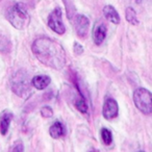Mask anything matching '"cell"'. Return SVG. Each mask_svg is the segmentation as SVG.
<instances>
[{
  "label": "cell",
  "mask_w": 152,
  "mask_h": 152,
  "mask_svg": "<svg viewBox=\"0 0 152 152\" xmlns=\"http://www.w3.org/2000/svg\"><path fill=\"white\" fill-rule=\"evenodd\" d=\"M0 1H2V0H0Z\"/></svg>",
  "instance_id": "cell-20"
},
{
  "label": "cell",
  "mask_w": 152,
  "mask_h": 152,
  "mask_svg": "<svg viewBox=\"0 0 152 152\" xmlns=\"http://www.w3.org/2000/svg\"><path fill=\"white\" fill-rule=\"evenodd\" d=\"M133 102L137 108L144 115L152 113V95L150 91L144 88H139L133 93Z\"/></svg>",
  "instance_id": "cell-4"
},
{
  "label": "cell",
  "mask_w": 152,
  "mask_h": 152,
  "mask_svg": "<svg viewBox=\"0 0 152 152\" xmlns=\"http://www.w3.org/2000/svg\"><path fill=\"white\" fill-rule=\"evenodd\" d=\"M137 2H141V0H137Z\"/></svg>",
  "instance_id": "cell-19"
},
{
  "label": "cell",
  "mask_w": 152,
  "mask_h": 152,
  "mask_svg": "<svg viewBox=\"0 0 152 152\" xmlns=\"http://www.w3.org/2000/svg\"><path fill=\"white\" fill-rule=\"evenodd\" d=\"M74 52H75V54H77V55H80L81 53L83 52V46H81L79 43H77V42L74 43Z\"/></svg>",
  "instance_id": "cell-18"
},
{
  "label": "cell",
  "mask_w": 152,
  "mask_h": 152,
  "mask_svg": "<svg viewBox=\"0 0 152 152\" xmlns=\"http://www.w3.org/2000/svg\"><path fill=\"white\" fill-rule=\"evenodd\" d=\"M125 18L126 20L132 25H137L139 24V20L137 18V13L132 7H127L125 11Z\"/></svg>",
  "instance_id": "cell-13"
},
{
  "label": "cell",
  "mask_w": 152,
  "mask_h": 152,
  "mask_svg": "<svg viewBox=\"0 0 152 152\" xmlns=\"http://www.w3.org/2000/svg\"><path fill=\"white\" fill-rule=\"evenodd\" d=\"M102 114H103V117L106 120H113V119L116 118L119 114V106L116 100L113 99V98L106 99V101L104 102Z\"/></svg>",
  "instance_id": "cell-6"
},
{
  "label": "cell",
  "mask_w": 152,
  "mask_h": 152,
  "mask_svg": "<svg viewBox=\"0 0 152 152\" xmlns=\"http://www.w3.org/2000/svg\"><path fill=\"white\" fill-rule=\"evenodd\" d=\"M11 87L16 95L26 99L31 93L27 72L24 70H19L16 72L11 79Z\"/></svg>",
  "instance_id": "cell-3"
},
{
  "label": "cell",
  "mask_w": 152,
  "mask_h": 152,
  "mask_svg": "<svg viewBox=\"0 0 152 152\" xmlns=\"http://www.w3.org/2000/svg\"><path fill=\"white\" fill-rule=\"evenodd\" d=\"M7 21L18 30H23L29 25L30 17L24 3L18 2L9 7L5 13Z\"/></svg>",
  "instance_id": "cell-2"
},
{
  "label": "cell",
  "mask_w": 152,
  "mask_h": 152,
  "mask_svg": "<svg viewBox=\"0 0 152 152\" xmlns=\"http://www.w3.org/2000/svg\"><path fill=\"white\" fill-rule=\"evenodd\" d=\"M12 120H13V114L12 113L4 110L1 114V116H0V133L2 135H5L7 133Z\"/></svg>",
  "instance_id": "cell-8"
},
{
  "label": "cell",
  "mask_w": 152,
  "mask_h": 152,
  "mask_svg": "<svg viewBox=\"0 0 152 152\" xmlns=\"http://www.w3.org/2000/svg\"><path fill=\"white\" fill-rule=\"evenodd\" d=\"M12 151H23L24 150V146L23 143L21 141H17L15 144H14L13 148H12Z\"/></svg>",
  "instance_id": "cell-17"
},
{
  "label": "cell",
  "mask_w": 152,
  "mask_h": 152,
  "mask_svg": "<svg viewBox=\"0 0 152 152\" xmlns=\"http://www.w3.org/2000/svg\"><path fill=\"white\" fill-rule=\"evenodd\" d=\"M90 27V20L83 15H77L75 18V30L79 38H86Z\"/></svg>",
  "instance_id": "cell-7"
},
{
  "label": "cell",
  "mask_w": 152,
  "mask_h": 152,
  "mask_svg": "<svg viewBox=\"0 0 152 152\" xmlns=\"http://www.w3.org/2000/svg\"><path fill=\"white\" fill-rule=\"evenodd\" d=\"M79 96H80V97L75 101V106L80 113H83V114H87L88 113V104L85 100V97H83V94H81L80 92H79Z\"/></svg>",
  "instance_id": "cell-14"
},
{
  "label": "cell",
  "mask_w": 152,
  "mask_h": 152,
  "mask_svg": "<svg viewBox=\"0 0 152 152\" xmlns=\"http://www.w3.org/2000/svg\"><path fill=\"white\" fill-rule=\"evenodd\" d=\"M50 77L47 75H37L34 76L31 80V85L36 88L37 90H44L50 85Z\"/></svg>",
  "instance_id": "cell-10"
},
{
  "label": "cell",
  "mask_w": 152,
  "mask_h": 152,
  "mask_svg": "<svg viewBox=\"0 0 152 152\" xmlns=\"http://www.w3.org/2000/svg\"><path fill=\"white\" fill-rule=\"evenodd\" d=\"M106 26L104 24H98L95 27L93 32V41L96 45H101L103 43V41L105 40L106 38Z\"/></svg>",
  "instance_id": "cell-9"
},
{
  "label": "cell",
  "mask_w": 152,
  "mask_h": 152,
  "mask_svg": "<svg viewBox=\"0 0 152 152\" xmlns=\"http://www.w3.org/2000/svg\"><path fill=\"white\" fill-rule=\"evenodd\" d=\"M41 115H42V117H44V118H50L53 115L52 108H51L50 106H43V107L41 108Z\"/></svg>",
  "instance_id": "cell-16"
},
{
  "label": "cell",
  "mask_w": 152,
  "mask_h": 152,
  "mask_svg": "<svg viewBox=\"0 0 152 152\" xmlns=\"http://www.w3.org/2000/svg\"><path fill=\"white\" fill-rule=\"evenodd\" d=\"M48 26L51 30L57 34H64L66 31V27L63 23L61 17V10L59 7H55L50 15L48 16Z\"/></svg>",
  "instance_id": "cell-5"
},
{
  "label": "cell",
  "mask_w": 152,
  "mask_h": 152,
  "mask_svg": "<svg viewBox=\"0 0 152 152\" xmlns=\"http://www.w3.org/2000/svg\"><path fill=\"white\" fill-rule=\"evenodd\" d=\"M103 15L108 21H110L114 24L120 23V16H119L118 12L116 11L113 5H106L103 9Z\"/></svg>",
  "instance_id": "cell-11"
},
{
  "label": "cell",
  "mask_w": 152,
  "mask_h": 152,
  "mask_svg": "<svg viewBox=\"0 0 152 152\" xmlns=\"http://www.w3.org/2000/svg\"><path fill=\"white\" fill-rule=\"evenodd\" d=\"M65 126L61 124V122H54L52 124V126L49 128V134L53 137V139H59V137H64L65 134Z\"/></svg>",
  "instance_id": "cell-12"
},
{
  "label": "cell",
  "mask_w": 152,
  "mask_h": 152,
  "mask_svg": "<svg viewBox=\"0 0 152 152\" xmlns=\"http://www.w3.org/2000/svg\"><path fill=\"white\" fill-rule=\"evenodd\" d=\"M32 53L49 68L61 70L66 65V52L63 46L49 38H39L32 43Z\"/></svg>",
  "instance_id": "cell-1"
},
{
  "label": "cell",
  "mask_w": 152,
  "mask_h": 152,
  "mask_svg": "<svg viewBox=\"0 0 152 152\" xmlns=\"http://www.w3.org/2000/svg\"><path fill=\"white\" fill-rule=\"evenodd\" d=\"M101 139H102V142H103L106 146L110 145L113 142V134H112V132H110V130H108L107 128H102Z\"/></svg>",
  "instance_id": "cell-15"
}]
</instances>
